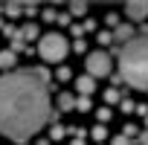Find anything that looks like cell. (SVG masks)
Instances as JSON below:
<instances>
[{"mask_svg": "<svg viewBox=\"0 0 148 145\" xmlns=\"http://www.w3.org/2000/svg\"><path fill=\"white\" fill-rule=\"evenodd\" d=\"M18 38H21L23 44H26V41H35V38H38V26H35V23H26L23 29H18Z\"/></svg>", "mask_w": 148, "mask_h": 145, "instance_id": "9c48e42d", "label": "cell"}, {"mask_svg": "<svg viewBox=\"0 0 148 145\" xmlns=\"http://www.w3.org/2000/svg\"><path fill=\"white\" fill-rule=\"evenodd\" d=\"M93 87H96V84H93V79H90V76H82V79L76 81V90H79V96H84V99L93 93Z\"/></svg>", "mask_w": 148, "mask_h": 145, "instance_id": "ba28073f", "label": "cell"}, {"mask_svg": "<svg viewBox=\"0 0 148 145\" xmlns=\"http://www.w3.org/2000/svg\"><path fill=\"white\" fill-rule=\"evenodd\" d=\"M139 142H142V145H148V133H142V136H139Z\"/></svg>", "mask_w": 148, "mask_h": 145, "instance_id": "cb8c5ba5", "label": "cell"}, {"mask_svg": "<svg viewBox=\"0 0 148 145\" xmlns=\"http://www.w3.org/2000/svg\"><path fill=\"white\" fill-rule=\"evenodd\" d=\"M125 12H128L131 21H145L148 18V3H128Z\"/></svg>", "mask_w": 148, "mask_h": 145, "instance_id": "8992f818", "label": "cell"}, {"mask_svg": "<svg viewBox=\"0 0 148 145\" xmlns=\"http://www.w3.org/2000/svg\"><path fill=\"white\" fill-rule=\"evenodd\" d=\"M113 145H128V136H116V139H113Z\"/></svg>", "mask_w": 148, "mask_h": 145, "instance_id": "7402d4cb", "label": "cell"}, {"mask_svg": "<svg viewBox=\"0 0 148 145\" xmlns=\"http://www.w3.org/2000/svg\"><path fill=\"white\" fill-rule=\"evenodd\" d=\"M67 52H70V41H67L61 32H47V35H41V41H38V55H41L44 61L58 64V61L67 58Z\"/></svg>", "mask_w": 148, "mask_h": 145, "instance_id": "3957f363", "label": "cell"}, {"mask_svg": "<svg viewBox=\"0 0 148 145\" xmlns=\"http://www.w3.org/2000/svg\"><path fill=\"white\" fill-rule=\"evenodd\" d=\"M122 110H125V113H128V110H134V102H131V99H125V102H122Z\"/></svg>", "mask_w": 148, "mask_h": 145, "instance_id": "44dd1931", "label": "cell"}, {"mask_svg": "<svg viewBox=\"0 0 148 145\" xmlns=\"http://www.w3.org/2000/svg\"><path fill=\"white\" fill-rule=\"evenodd\" d=\"M99 119H102V122H108V119H110V110H108V107H102V110H99Z\"/></svg>", "mask_w": 148, "mask_h": 145, "instance_id": "ac0fdd59", "label": "cell"}, {"mask_svg": "<svg viewBox=\"0 0 148 145\" xmlns=\"http://www.w3.org/2000/svg\"><path fill=\"white\" fill-rule=\"evenodd\" d=\"M113 70V58L105 52V49H96V52H87V76L90 79H102Z\"/></svg>", "mask_w": 148, "mask_h": 145, "instance_id": "277c9868", "label": "cell"}, {"mask_svg": "<svg viewBox=\"0 0 148 145\" xmlns=\"http://www.w3.org/2000/svg\"><path fill=\"white\" fill-rule=\"evenodd\" d=\"M105 21H108V23H113V26H119V18H116V15H105Z\"/></svg>", "mask_w": 148, "mask_h": 145, "instance_id": "ffe728a7", "label": "cell"}, {"mask_svg": "<svg viewBox=\"0 0 148 145\" xmlns=\"http://www.w3.org/2000/svg\"><path fill=\"white\" fill-rule=\"evenodd\" d=\"M119 79L136 90H148V35L134 38L119 49Z\"/></svg>", "mask_w": 148, "mask_h": 145, "instance_id": "7a4b0ae2", "label": "cell"}, {"mask_svg": "<svg viewBox=\"0 0 148 145\" xmlns=\"http://www.w3.org/2000/svg\"><path fill=\"white\" fill-rule=\"evenodd\" d=\"M110 41H113L110 32H99V44H110Z\"/></svg>", "mask_w": 148, "mask_h": 145, "instance_id": "2e32d148", "label": "cell"}, {"mask_svg": "<svg viewBox=\"0 0 148 145\" xmlns=\"http://www.w3.org/2000/svg\"><path fill=\"white\" fill-rule=\"evenodd\" d=\"M55 18H58V15H55V12H49V9H47V12H44V21H49V23H52V21H55Z\"/></svg>", "mask_w": 148, "mask_h": 145, "instance_id": "d6986e66", "label": "cell"}, {"mask_svg": "<svg viewBox=\"0 0 148 145\" xmlns=\"http://www.w3.org/2000/svg\"><path fill=\"white\" fill-rule=\"evenodd\" d=\"M105 99H108V102H119V93H116V90H108Z\"/></svg>", "mask_w": 148, "mask_h": 145, "instance_id": "e0dca14e", "label": "cell"}, {"mask_svg": "<svg viewBox=\"0 0 148 145\" xmlns=\"http://www.w3.org/2000/svg\"><path fill=\"white\" fill-rule=\"evenodd\" d=\"M58 110H76V96L61 93V96H58Z\"/></svg>", "mask_w": 148, "mask_h": 145, "instance_id": "30bf717a", "label": "cell"}, {"mask_svg": "<svg viewBox=\"0 0 148 145\" xmlns=\"http://www.w3.org/2000/svg\"><path fill=\"white\" fill-rule=\"evenodd\" d=\"M70 12L73 15H84L87 12V3H70Z\"/></svg>", "mask_w": 148, "mask_h": 145, "instance_id": "7c38bea8", "label": "cell"}, {"mask_svg": "<svg viewBox=\"0 0 148 145\" xmlns=\"http://www.w3.org/2000/svg\"><path fill=\"white\" fill-rule=\"evenodd\" d=\"M70 145H84V139H82V136H76V139H73Z\"/></svg>", "mask_w": 148, "mask_h": 145, "instance_id": "603a6c76", "label": "cell"}, {"mask_svg": "<svg viewBox=\"0 0 148 145\" xmlns=\"http://www.w3.org/2000/svg\"><path fill=\"white\" fill-rule=\"evenodd\" d=\"M110 35H113V41H119L122 47H125V44H131V41L136 38V35H134V26H131V23H119V26H116V29H113Z\"/></svg>", "mask_w": 148, "mask_h": 145, "instance_id": "5b68a950", "label": "cell"}, {"mask_svg": "<svg viewBox=\"0 0 148 145\" xmlns=\"http://www.w3.org/2000/svg\"><path fill=\"white\" fill-rule=\"evenodd\" d=\"M52 116L49 90L32 70H12L0 76V133L12 142L32 139Z\"/></svg>", "mask_w": 148, "mask_h": 145, "instance_id": "6da1fadb", "label": "cell"}, {"mask_svg": "<svg viewBox=\"0 0 148 145\" xmlns=\"http://www.w3.org/2000/svg\"><path fill=\"white\" fill-rule=\"evenodd\" d=\"M64 131H67V128H61V125H52L49 136H52V139H61V136H64Z\"/></svg>", "mask_w": 148, "mask_h": 145, "instance_id": "5bb4252c", "label": "cell"}, {"mask_svg": "<svg viewBox=\"0 0 148 145\" xmlns=\"http://www.w3.org/2000/svg\"><path fill=\"white\" fill-rule=\"evenodd\" d=\"M87 107H90V99L79 96V99H76V110H87Z\"/></svg>", "mask_w": 148, "mask_h": 145, "instance_id": "4fadbf2b", "label": "cell"}, {"mask_svg": "<svg viewBox=\"0 0 148 145\" xmlns=\"http://www.w3.org/2000/svg\"><path fill=\"white\" fill-rule=\"evenodd\" d=\"M18 64V52L12 49H0V70H12Z\"/></svg>", "mask_w": 148, "mask_h": 145, "instance_id": "52a82bcc", "label": "cell"}, {"mask_svg": "<svg viewBox=\"0 0 148 145\" xmlns=\"http://www.w3.org/2000/svg\"><path fill=\"white\" fill-rule=\"evenodd\" d=\"M55 79H58V81H67V79H70V70H67V67H58Z\"/></svg>", "mask_w": 148, "mask_h": 145, "instance_id": "9a60e30c", "label": "cell"}, {"mask_svg": "<svg viewBox=\"0 0 148 145\" xmlns=\"http://www.w3.org/2000/svg\"><path fill=\"white\" fill-rule=\"evenodd\" d=\"M3 12H6L9 18H18V12H23V3H6Z\"/></svg>", "mask_w": 148, "mask_h": 145, "instance_id": "8fae6325", "label": "cell"}]
</instances>
